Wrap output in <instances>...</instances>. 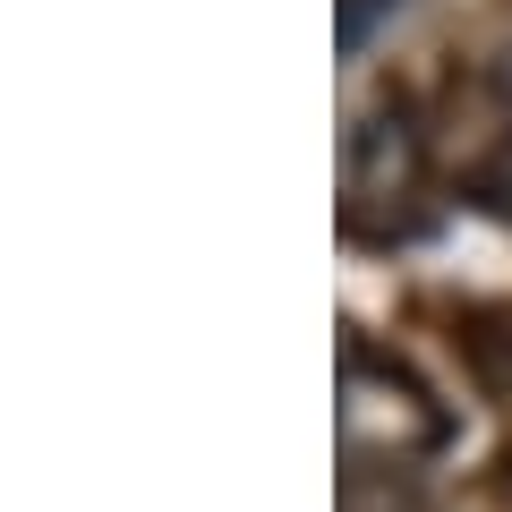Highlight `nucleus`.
Segmentation results:
<instances>
[{
	"mask_svg": "<svg viewBox=\"0 0 512 512\" xmlns=\"http://www.w3.org/2000/svg\"><path fill=\"white\" fill-rule=\"evenodd\" d=\"M350 222H367V205H410L427 188V146L410 111H376V120L350 137Z\"/></svg>",
	"mask_w": 512,
	"mask_h": 512,
	"instance_id": "1",
	"label": "nucleus"
},
{
	"mask_svg": "<svg viewBox=\"0 0 512 512\" xmlns=\"http://www.w3.org/2000/svg\"><path fill=\"white\" fill-rule=\"evenodd\" d=\"M384 9H402V0H342V52H367V35H376Z\"/></svg>",
	"mask_w": 512,
	"mask_h": 512,
	"instance_id": "2",
	"label": "nucleus"
}]
</instances>
